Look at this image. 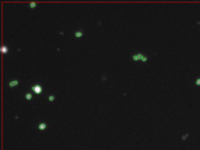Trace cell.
<instances>
[{"instance_id":"1","label":"cell","mask_w":200,"mask_h":150,"mask_svg":"<svg viewBox=\"0 0 200 150\" xmlns=\"http://www.w3.org/2000/svg\"><path fill=\"white\" fill-rule=\"evenodd\" d=\"M132 59L135 62L141 60L143 63H147L150 60V56L148 54L139 52L133 53L132 55Z\"/></svg>"},{"instance_id":"2","label":"cell","mask_w":200,"mask_h":150,"mask_svg":"<svg viewBox=\"0 0 200 150\" xmlns=\"http://www.w3.org/2000/svg\"><path fill=\"white\" fill-rule=\"evenodd\" d=\"M31 90L37 94H40L42 92V86L40 84L37 83L31 86Z\"/></svg>"},{"instance_id":"3","label":"cell","mask_w":200,"mask_h":150,"mask_svg":"<svg viewBox=\"0 0 200 150\" xmlns=\"http://www.w3.org/2000/svg\"><path fill=\"white\" fill-rule=\"evenodd\" d=\"M48 123L45 121H40L38 122L37 127L40 131H45L48 128Z\"/></svg>"},{"instance_id":"4","label":"cell","mask_w":200,"mask_h":150,"mask_svg":"<svg viewBox=\"0 0 200 150\" xmlns=\"http://www.w3.org/2000/svg\"><path fill=\"white\" fill-rule=\"evenodd\" d=\"M18 84H19V80L18 79H11L9 80L8 83V86L10 87V89H12L13 87L17 86L18 85Z\"/></svg>"},{"instance_id":"5","label":"cell","mask_w":200,"mask_h":150,"mask_svg":"<svg viewBox=\"0 0 200 150\" xmlns=\"http://www.w3.org/2000/svg\"><path fill=\"white\" fill-rule=\"evenodd\" d=\"M46 98H47V101L48 103H53L54 102L55 100L56 97L54 94L50 93L48 94Z\"/></svg>"},{"instance_id":"6","label":"cell","mask_w":200,"mask_h":150,"mask_svg":"<svg viewBox=\"0 0 200 150\" xmlns=\"http://www.w3.org/2000/svg\"><path fill=\"white\" fill-rule=\"evenodd\" d=\"M24 97L26 98L27 100H31L33 98V95H32V93H31V92H25L24 94Z\"/></svg>"},{"instance_id":"7","label":"cell","mask_w":200,"mask_h":150,"mask_svg":"<svg viewBox=\"0 0 200 150\" xmlns=\"http://www.w3.org/2000/svg\"><path fill=\"white\" fill-rule=\"evenodd\" d=\"M83 35V31L82 29H78L75 32V36L76 38H80Z\"/></svg>"},{"instance_id":"8","label":"cell","mask_w":200,"mask_h":150,"mask_svg":"<svg viewBox=\"0 0 200 150\" xmlns=\"http://www.w3.org/2000/svg\"><path fill=\"white\" fill-rule=\"evenodd\" d=\"M8 51V48L7 46L6 45H3V46L1 48V52L2 54H6Z\"/></svg>"},{"instance_id":"9","label":"cell","mask_w":200,"mask_h":150,"mask_svg":"<svg viewBox=\"0 0 200 150\" xmlns=\"http://www.w3.org/2000/svg\"><path fill=\"white\" fill-rule=\"evenodd\" d=\"M37 5V4L35 2H31L28 4V7L31 8H35L36 6Z\"/></svg>"},{"instance_id":"10","label":"cell","mask_w":200,"mask_h":150,"mask_svg":"<svg viewBox=\"0 0 200 150\" xmlns=\"http://www.w3.org/2000/svg\"><path fill=\"white\" fill-rule=\"evenodd\" d=\"M195 85H196L197 86L200 87V77H198L196 79H195Z\"/></svg>"}]
</instances>
